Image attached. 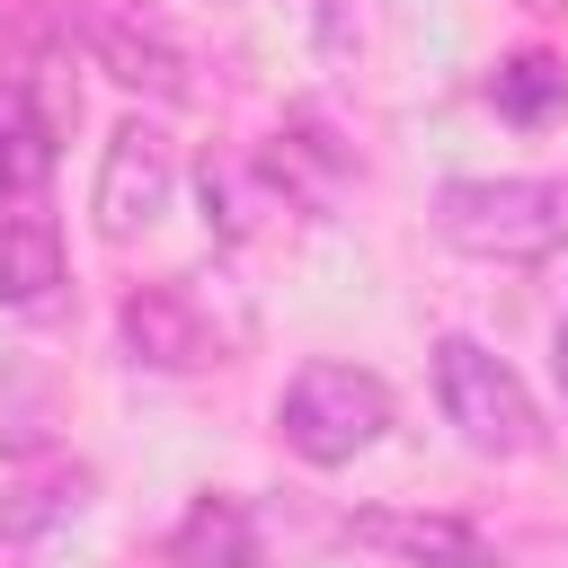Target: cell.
I'll return each instance as SVG.
<instances>
[{
	"mask_svg": "<svg viewBox=\"0 0 568 568\" xmlns=\"http://www.w3.org/2000/svg\"><path fill=\"white\" fill-rule=\"evenodd\" d=\"M115 328H124L133 364H151V373H204V364H222V355L248 346V302H240L231 275H160V284H142L115 311Z\"/></svg>",
	"mask_w": 568,
	"mask_h": 568,
	"instance_id": "cell-1",
	"label": "cell"
},
{
	"mask_svg": "<svg viewBox=\"0 0 568 568\" xmlns=\"http://www.w3.org/2000/svg\"><path fill=\"white\" fill-rule=\"evenodd\" d=\"M435 240L479 266H532L568 248V186L559 178H453L435 195Z\"/></svg>",
	"mask_w": 568,
	"mask_h": 568,
	"instance_id": "cell-2",
	"label": "cell"
},
{
	"mask_svg": "<svg viewBox=\"0 0 568 568\" xmlns=\"http://www.w3.org/2000/svg\"><path fill=\"white\" fill-rule=\"evenodd\" d=\"M275 435H284L293 462L346 470V462H364L390 435V390L364 364H302L284 382V399H275Z\"/></svg>",
	"mask_w": 568,
	"mask_h": 568,
	"instance_id": "cell-3",
	"label": "cell"
},
{
	"mask_svg": "<svg viewBox=\"0 0 568 568\" xmlns=\"http://www.w3.org/2000/svg\"><path fill=\"white\" fill-rule=\"evenodd\" d=\"M435 399H444V426L479 453V462H524L541 444V408L524 390V373L479 346V337H435Z\"/></svg>",
	"mask_w": 568,
	"mask_h": 568,
	"instance_id": "cell-4",
	"label": "cell"
},
{
	"mask_svg": "<svg viewBox=\"0 0 568 568\" xmlns=\"http://www.w3.org/2000/svg\"><path fill=\"white\" fill-rule=\"evenodd\" d=\"M62 27L80 36V53H89L106 80H124V89H142V98H160V106L195 98V44H186L160 9H142V0H71Z\"/></svg>",
	"mask_w": 568,
	"mask_h": 568,
	"instance_id": "cell-5",
	"label": "cell"
},
{
	"mask_svg": "<svg viewBox=\"0 0 568 568\" xmlns=\"http://www.w3.org/2000/svg\"><path fill=\"white\" fill-rule=\"evenodd\" d=\"M169 195H178V142H169V124H151V115L115 124L106 133V160H98V195H89L98 231L124 248V240H142L169 213Z\"/></svg>",
	"mask_w": 568,
	"mask_h": 568,
	"instance_id": "cell-6",
	"label": "cell"
},
{
	"mask_svg": "<svg viewBox=\"0 0 568 568\" xmlns=\"http://www.w3.org/2000/svg\"><path fill=\"white\" fill-rule=\"evenodd\" d=\"M346 541H364L399 568H506V550L470 515H426V506H364V515H346Z\"/></svg>",
	"mask_w": 568,
	"mask_h": 568,
	"instance_id": "cell-7",
	"label": "cell"
},
{
	"mask_svg": "<svg viewBox=\"0 0 568 568\" xmlns=\"http://www.w3.org/2000/svg\"><path fill=\"white\" fill-rule=\"evenodd\" d=\"M62 284H71V266H62V231H53V213L0 204V311L44 320V311H62Z\"/></svg>",
	"mask_w": 568,
	"mask_h": 568,
	"instance_id": "cell-8",
	"label": "cell"
},
{
	"mask_svg": "<svg viewBox=\"0 0 568 568\" xmlns=\"http://www.w3.org/2000/svg\"><path fill=\"white\" fill-rule=\"evenodd\" d=\"M169 559L178 568H266V532H257V515H248V497H195L186 506V524L169 532Z\"/></svg>",
	"mask_w": 568,
	"mask_h": 568,
	"instance_id": "cell-9",
	"label": "cell"
},
{
	"mask_svg": "<svg viewBox=\"0 0 568 568\" xmlns=\"http://www.w3.org/2000/svg\"><path fill=\"white\" fill-rule=\"evenodd\" d=\"M53 133H62V115L27 80H0V204H27L53 178Z\"/></svg>",
	"mask_w": 568,
	"mask_h": 568,
	"instance_id": "cell-10",
	"label": "cell"
},
{
	"mask_svg": "<svg viewBox=\"0 0 568 568\" xmlns=\"http://www.w3.org/2000/svg\"><path fill=\"white\" fill-rule=\"evenodd\" d=\"M488 106H497L506 124H550V115L568 106V62H559V53H541V44L506 53V62L488 71Z\"/></svg>",
	"mask_w": 568,
	"mask_h": 568,
	"instance_id": "cell-11",
	"label": "cell"
},
{
	"mask_svg": "<svg viewBox=\"0 0 568 568\" xmlns=\"http://www.w3.org/2000/svg\"><path fill=\"white\" fill-rule=\"evenodd\" d=\"M80 506H89V470H53V479L18 488V506H0V550H9V541L53 532V524H62V515H80Z\"/></svg>",
	"mask_w": 568,
	"mask_h": 568,
	"instance_id": "cell-12",
	"label": "cell"
},
{
	"mask_svg": "<svg viewBox=\"0 0 568 568\" xmlns=\"http://www.w3.org/2000/svg\"><path fill=\"white\" fill-rule=\"evenodd\" d=\"M550 382H559V399H568V320H559V337H550Z\"/></svg>",
	"mask_w": 568,
	"mask_h": 568,
	"instance_id": "cell-13",
	"label": "cell"
},
{
	"mask_svg": "<svg viewBox=\"0 0 568 568\" xmlns=\"http://www.w3.org/2000/svg\"><path fill=\"white\" fill-rule=\"evenodd\" d=\"M524 9H541V18H559V9H568V0H524Z\"/></svg>",
	"mask_w": 568,
	"mask_h": 568,
	"instance_id": "cell-14",
	"label": "cell"
}]
</instances>
